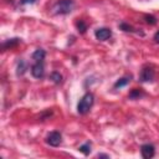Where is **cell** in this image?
I'll return each instance as SVG.
<instances>
[{"label":"cell","mask_w":159,"mask_h":159,"mask_svg":"<svg viewBox=\"0 0 159 159\" xmlns=\"http://www.w3.org/2000/svg\"><path fill=\"white\" fill-rule=\"evenodd\" d=\"M76 26H77V30H78L80 34H84L86 30H87V25H86V22L83 20H78L76 22Z\"/></svg>","instance_id":"obj_14"},{"label":"cell","mask_w":159,"mask_h":159,"mask_svg":"<svg viewBox=\"0 0 159 159\" xmlns=\"http://www.w3.org/2000/svg\"><path fill=\"white\" fill-rule=\"evenodd\" d=\"M26 70H27V65H26V62H25L24 60H20V61L17 62V71H16L17 76H22V75L26 72Z\"/></svg>","instance_id":"obj_11"},{"label":"cell","mask_w":159,"mask_h":159,"mask_svg":"<svg viewBox=\"0 0 159 159\" xmlns=\"http://www.w3.org/2000/svg\"><path fill=\"white\" fill-rule=\"evenodd\" d=\"M75 7L73 0H57L53 5V12L60 15H67L70 14Z\"/></svg>","instance_id":"obj_1"},{"label":"cell","mask_w":159,"mask_h":159,"mask_svg":"<svg viewBox=\"0 0 159 159\" xmlns=\"http://www.w3.org/2000/svg\"><path fill=\"white\" fill-rule=\"evenodd\" d=\"M20 42H21V40H20V39H17V37H15V39H9L7 41H5V42L1 45V48L5 51V50H7V48L16 47Z\"/></svg>","instance_id":"obj_8"},{"label":"cell","mask_w":159,"mask_h":159,"mask_svg":"<svg viewBox=\"0 0 159 159\" xmlns=\"http://www.w3.org/2000/svg\"><path fill=\"white\" fill-rule=\"evenodd\" d=\"M93 102H94L93 94L89 93V92L86 93V94L80 99V102H78V104H77V112H78L80 114H86V113H88L89 109H91L92 106H93Z\"/></svg>","instance_id":"obj_2"},{"label":"cell","mask_w":159,"mask_h":159,"mask_svg":"<svg viewBox=\"0 0 159 159\" xmlns=\"http://www.w3.org/2000/svg\"><path fill=\"white\" fill-rule=\"evenodd\" d=\"M78 150H80L82 154H84V155H88V154L91 153V143H89V142L84 143L83 145H81V147L78 148Z\"/></svg>","instance_id":"obj_13"},{"label":"cell","mask_w":159,"mask_h":159,"mask_svg":"<svg viewBox=\"0 0 159 159\" xmlns=\"http://www.w3.org/2000/svg\"><path fill=\"white\" fill-rule=\"evenodd\" d=\"M154 40H155V42H159V30L155 32V35H154Z\"/></svg>","instance_id":"obj_19"},{"label":"cell","mask_w":159,"mask_h":159,"mask_svg":"<svg viewBox=\"0 0 159 159\" xmlns=\"http://www.w3.org/2000/svg\"><path fill=\"white\" fill-rule=\"evenodd\" d=\"M31 73L35 78H42L43 75H45V67H43V63L42 61L40 62H36L35 65L31 66Z\"/></svg>","instance_id":"obj_5"},{"label":"cell","mask_w":159,"mask_h":159,"mask_svg":"<svg viewBox=\"0 0 159 159\" xmlns=\"http://www.w3.org/2000/svg\"><path fill=\"white\" fill-rule=\"evenodd\" d=\"M36 2V0H21V4L22 5H27V4H34Z\"/></svg>","instance_id":"obj_18"},{"label":"cell","mask_w":159,"mask_h":159,"mask_svg":"<svg viewBox=\"0 0 159 159\" xmlns=\"http://www.w3.org/2000/svg\"><path fill=\"white\" fill-rule=\"evenodd\" d=\"M46 142L47 144H50L51 147H58L62 142V135L60 132H51L47 138H46Z\"/></svg>","instance_id":"obj_3"},{"label":"cell","mask_w":159,"mask_h":159,"mask_svg":"<svg viewBox=\"0 0 159 159\" xmlns=\"http://www.w3.org/2000/svg\"><path fill=\"white\" fill-rule=\"evenodd\" d=\"M45 56H46V52H45V50H42V48H37V50H35V52L32 53V58H34L36 62L42 61V60L45 58Z\"/></svg>","instance_id":"obj_10"},{"label":"cell","mask_w":159,"mask_h":159,"mask_svg":"<svg viewBox=\"0 0 159 159\" xmlns=\"http://www.w3.org/2000/svg\"><path fill=\"white\" fill-rule=\"evenodd\" d=\"M140 153H142L143 158H145V159L153 158L154 157V153H155L154 145H152V144H143L142 148H140Z\"/></svg>","instance_id":"obj_7"},{"label":"cell","mask_w":159,"mask_h":159,"mask_svg":"<svg viewBox=\"0 0 159 159\" xmlns=\"http://www.w3.org/2000/svg\"><path fill=\"white\" fill-rule=\"evenodd\" d=\"M144 20H145V22L147 24H149V25H155L157 24V17L155 16H153V15H144Z\"/></svg>","instance_id":"obj_16"},{"label":"cell","mask_w":159,"mask_h":159,"mask_svg":"<svg viewBox=\"0 0 159 159\" xmlns=\"http://www.w3.org/2000/svg\"><path fill=\"white\" fill-rule=\"evenodd\" d=\"M97 157L98 158H109V155H107V154H98Z\"/></svg>","instance_id":"obj_20"},{"label":"cell","mask_w":159,"mask_h":159,"mask_svg":"<svg viewBox=\"0 0 159 159\" xmlns=\"http://www.w3.org/2000/svg\"><path fill=\"white\" fill-rule=\"evenodd\" d=\"M94 36L97 40L99 41H104L107 39H109L112 36V31L111 29H107V27H101V29H97L94 31Z\"/></svg>","instance_id":"obj_6"},{"label":"cell","mask_w":159,"mask_h":159,"mask_svg":"<svg viewBox=\"0 0 159 159\" xmlns=\"http://www.w3.org/2000/svg\"><path fill=\"white\" fill-rule=\"evenodd\" d=\"M119 29L123 30V31H125V32H132V31H133V27H132L129 24H125V22H122V24L119 25Z\"/></svg>","instance_id":"obj_17"},{"label":"cell","mask_w":159,"mask_h":159,"mask_svg":"<svg viewBox=\"0 0 159 159\" xmlns=\"http://www.w3.org/2000/svg\"><path fill=\"white\" fill-rule=\"evenodd\" d=\"M128 83H129V78H128V77H122V78H119V80L114 83V88L124 87V86H127Z\"/></svg>","instance_id":"obj_12"},{"label":"cell","mask_w":159,"mask_h":159,"mask_svg":"<svg viewBox=\"0 0 159 159\" xmlns=\"http://www.w3.org/2000/svg\"><path fill=\"white\" fill-rule=\"evenodd\" d=\"M154 70L152 68V67H149V66H147V67H144L143 70H142V72H140V76H139V80L142 81V82H150V81H153L154 80Z\"/></svg>","instance_id":"obj_4"},{"label":"cell","mask_w":159,"mask_h":159,"mask_svg":"<svg viewBox=\"0 0 159 159\" xmlns=\"http://www.w3.org/2000/svg\"><path fill=\"white\" fill-rule=\"evenodd\" d=\"M143 96H144V92H143L140 88H134V89H132V91L129 92L128 98H130V99H139V98H142Z\"/></svg>","instance_id":"obj_9"},{"label":"cell","mask_w":159,"mask_h":159,"mask_svg":"<svg viewBox=\"0 0 159 159\" xmlns=\"http://www.w3.org/2000/svg\"><path fill=\"white\" fill-rule=\"evenodd\" d=\"M50 77H51V80H52L56 84H60V83L62 82V76H61L60 72H52Z\"/></svg>","instance_id":"obj_15"}]
</instances>
